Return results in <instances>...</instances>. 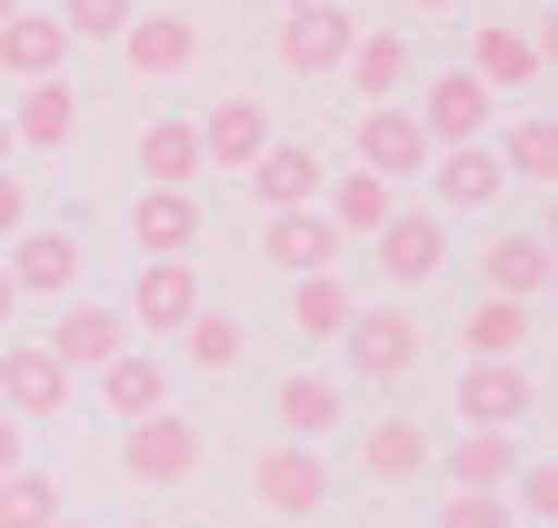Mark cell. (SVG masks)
I'll return each instance as SVG.
<instances>
[{
	"label": "cell",
	"mask_w": 558,
	"mask_h": 528,
	"mask_svg": "<svg viewBox=\"0 0 558 528\" xmlns=\"http://www.w3.org/2000/svg\"><path fill=\"white\" fill-rule=\"evenodd\" d=\"M0 270H11V290H21V299H70L90 259H81V230H21Z\"/></svg>",
	"instance_id": "cell-7"
},
{
	"label": "cell",
	"mask_w": 558,
	"mask_h": 528,
	"mask_svg": "<svg viewBox=\"0 0 558 528\" xmlns=\"http://www.w3.org/2000/svg\"><path fill=\"white\" fill-rule=\"evenodd\" d=\"M11 309H21V290H11V270H0V329H11Z\"/></svg>",
	"instance_id": "cell-40"
},
{
	"label": "cell",
	"mask_w": 558,
	"mask_h": 528,
	"mask_svg": "<svg viewBox=\"0 0 558 528\" xmlns=\"http://www.w3.org/2000/svg\"><path fill=\"white\" fill-rule=\"evenodd\" d=\"M349 40H360V21H349L339 0H290V30H279V60H290L300 81H339Z\"/></svg>",
	"instance_id": "cell-6"
},
{
	"label": "cell",
	"mask_w": 558,
	"mask_h": 528,
	"mask_svg": "<svg viewBox=\"0 0 558 528\" xmlns=\"http://www.w3.org/2000/svg\"><path fill=\"white\" fill-rule=\"evenodd\" d=\"M259 249H269V270H290V280H310V270H329V259H339V230L319 220V200H310V210H269Z\"/></svg>",
	"instance_id": "cell-19"
},
{
	"label": "cell",
	"mask_w": 558,
	"mask_h": 528,
	"mask_svg": "<svg viewBox=\"0 0 558 528\" xmlns=\"http://www.w3.org/2000/svg\"><path fill=\"white\" fill-rule=\"evenodd\" d=\"M349 309H360V290H349L339 270L290 280V329H300V340H339V329H349Z\"/></svg>",
	"instance_id": "cell-29"
},
{
	"label": "cell",
	"mask_w": 558,
	"mask_h": 528,
	"mask_svg": "<svg viewBox=\"0 0 558 528\" xmlns=\"http://www.w3.org/2000/svg\"><path fill=\"white\" fill-rule=\"evenodd\" d=\"M538 60H548V50H538L529 30H478V40H469V81H478V90H529Z\"/></svg>",
	"instance_id": "cell-26"
},
{
	"label": "cell",
	"mask_w": 558,
	"mask_h": 528,
	"mask_svg": "<svg viewBox=\"0 0 558 528\" xmlns=\"http://www.w3.org/2000/svg\"><path fill=\"white\" fill-rule=\"evenodd\" d=\"M250 189H259L269 210H310L319 189H329V170H319V150H310V140H269V150L250 160Z\"/></svg>",
	"instance_id": "cell-18"
},
{
	"label": "cell",
	"mask_w": 558,
	"mask_h": 528,
	"mask_svg": "<svg viewBox=\"0 0 558 528\" xmlns=\"http://www.w3.org/2000/svg\"><path fill=\"white\" fill-rule=\"evenodd\" d=\"M120 469H130L140 489H180V479H199V419H180V409L130 419V429H120Z\"/></svg>",
	"instance_id": "cell-1"
},
{
	"label": "cell",
	"mask_w": 558,
	"mask_h": 528,
	"mask_svg": "<svg viewBox=\"0 0 558 528\" xmlns=\"http://www.w3.org/2000/svg\"><path fill=\"white\" fill-rule=\"evenodd\" d=\"M529 329H538V319H529L519 299H478V309L459 319V340H469L478 359H519V349H529Z\"/></svg>",
	"instance_id": "cell-31"
},
{
	"label": "cell",
	"mask_w": 558,
	"mask_h": 528,
	"mask_svg": "<svg viewBox=\"0 0 558 528\" xmlns=\"http://www.w3.org/2000/svg\"><path fill=\"white\" fill-rule=\"evenodd\" d=\"M11 150H21V140H11V110H0V170H11Z\"/></svg>",
	"instance_id": "cell-41"
},
{
	"label": "cell",
	"mask_w": 558,
	"mask_h": 528,
	"mask_svg": "<svg viewBox=\"0 0 558 528\" xmlns=\"http://www.w3.org/2000/svg\"><path fill=\"white\" fill-rule=\"evenodd\" d=\"M519 429H459L449 449H429V469L449 479V489H469V499H499L509 479H519Z\"/></svg>",
	"instance_id": "cell-4"
},
{
	"label": "cell",
	"mask_w": 558,
	"mask_h": 528,
	"mask_svg": "<svg viewBox=\"0 0 558 528\" xmlns=\"http://www.w3.org/2000/svg\"><path fill=\"white\" fill-rule=\"evenodd\" d=\"M100 409H110V419H150V409H170V369H160L150 349H120V359L100 369Z\"/></svg>",
	"instance_id": "cell-22"
},
{
	"label": "cell",
	"mask_w": 558,
	"mask_h": 528,
	"mask_svg": "<svg viewBox=\"0 0 558 528\" xmlns=\"http://www.w3.org/2000/svg\"><path fill=\"white\" fill-rule=\"evenodd\" d=\"M0 528H60V479L50 469H11L0 479Z\"/></svg>",
	"instance_id": "cell-33"
},
{
	"label": "cell",
	"mask_w": 558,
	"mask_h": 528,
	"mask_svg": "<svg viewBox=\"0 0 558 528\" xmlns=\"http://www.w3.org/2000/svg\"><path fill=\"white\" fill-rule=\"evenodd\" d=\"M449 400H459V419H469V429H529V409H538V379H529L519 359H469Z\"/></svg>",
	"instance_id": "cell-2"
},
{
	"label": "cell",
	"mask_w": 558,
	"mask_h": 528,
	"mask_svg": "<svg viewBox=\"0 0 558 528\" xmlns=\"http://www.w3.org/2000/svg\"><path fill=\"white\" fill-rule=\"evenodd\" d=\"M339 340H349V379H409L418 369V319L409 309H349V329H339Z\"/></svg>",
	"instance_id": "cell-5"
},
{
	"label": "cell",
	"mask_w": 558,
	"mask_h": 528,
	"mask_svg": "<svg viewBox=\"0 0 558 528\" xmlns=\"http://www.w3.org/2000/svg\"><path fill=\"white\" fill-rule=\"evenodd\" d=\"M11 469H31V429H21L11 409H0V479H11Z\"/></svg>",
	"instance_id": "cell-39"
},
{
	"label": "cell",
	"mask_w": 558,
	"mask_h": 528,
	"mask_svg": "<svg viewBox=\"0 0 558 528\" xmlns=\"http://www.w3.org/2000/svg\"><path fill=\"white\" fill-rule=\"evenodd\" d=\"M360 469H369L379 489H399V479H429V429H409V419L360 429Z\"/></svg>",
	"instance_id": "cell-28"
},
{
	"label": "cell",
	"mask_w": 558,
	"mask_h": 528,
	"mask_svg": "<svg viewBox=\"0 0 558 528\" xmlns=\"http://www.w3.org/2000/svg\"><path fill=\"white\" fill-rule=\"evenodd\" d=\"M0 71H11L21 90H31V81H60V71H70V30H60L50 11H21V21H0Z\"/></svg>",
	"instance_id": "cell-20"
},
{
	"label": "cell",
	"mask_w": 558,
	"mask_h": 528,
	"mask_svg": "<svg viewBox=\"0 0 558 528\" xmlns=\"http://www.w3.org/2000/svg\"><path fill=\"white\" fill-rule=\"evenodd\" d=\"M21 11H31V0H0V21H21Z\"/></svg>",
	"instance_id": "cell-43"
},
{
	"label": "cell",
	"mask_w": 558,
	"mask_h": 528,
	"mask_svg": "<svg viewBox=\"0 0 558 528\" xmlns=\"http://www.w3.org/2000/svg\"><path fill=\"white\" fill-rule=\"evenodd\" d=\"M488 160H499V180H529V189H558V120H548V110L509 120V140L488 150Z\"/></svg>",
	"instance_id": "cell-25"
},
{
	"label": "cell",
	"mask_w": 558,
	"mask_h": 528,
	"mask_svg": "<svg viewBox=\"0 0 558 528\" xmlns=\"http://www.w3.org/2000/svg\"><path fill=\"white\" fill-rule=\"evenodd\" d=\"M60 369H110L120 349H130V319L110 309V299H70L60 309V329H50V340H40Z\"/></svg>",
	"instance_id": "cell-10"
},
{
	"label": "cell",
	"mask_w": 558,
	"mask_h": 528,
	"mask_svg": "<svg viewBox=\"0 0 558 528\" xmlns=\"http://www.w3.org/2000/svg\"><path fill=\"white\" fill-rule=\"evenodd\" d=\"M120 60H130V81H180L190 60H199V30L180 11H150V21L120 30Z\"/></svg>",
	"instance_id": "cell-15"
},
{
	"label": "cell",
	"mask_w": 558,
	"mask_h": 528,
	"mask_svg": "<svg viewBox=\"0 0 558 528\" xmlns=\"http://www.w3.org/2000/svg\"><path fill=\"white\" fill-rule=\"evenodd\" d=\"M418 130H429V150H478V130H488V90L469 71H439L429 100H418Z\"/></svg>",
	"instance_id": "cell-13"
},
{
	"label": "cell",
	"mask_w": 558,
	"mask_h": 528,
	"mask_svg": "<svg viewBox=\"0 0 558 528\" xmlns=\"http://www.w3.org/2000/svg\"><path fill=\"white\" fill-rule=\"evenodd\" d=\"M60 528H81V518H60Z\"/></svg>",
	"instance_id": "cell-45"
},
{
	"label": "cell",
	"mask_w": 558,
	"mask_h": 528,
	"mask_svg": "<svg viewBox=\"0 0 558 528\" xmlns=\"http://www.w3.org/2000/svg\"><path fill=\"white\" fill-rule=\"evenodd\" d=\"M429 528H519V518H509V499H469V489H449V508H439Z\"/></svg>",
	"instance_id": "cell-37"
},
{
	"label": "cell",
	"mask_w": 558,
	"mask_h": 528,
	"mask_svg": "<svg viewBox=\"0 0 558 528\" xmlns=\"http://www.w3.org/2000/svg\"><path fill=\"white\" fill-rule=\"evenodd\" d=\"M21 230H31V189L0 170V240H21Z\"/></svg>",
	"instance_id": "cell-38"
},
{
	"label": "cell",
	"mask_w": 558,
	"mask_h": 528,
	"mask_svg": "<svg viewBox=\"0 0 558 528\" xmlns=\"http://www.w3.org/2000/svg\"><path fill=\"white\" fill-rule=\"evenodd\" d=\"M250 489H259V508H269V518H319V508H329V458H319V449H300V439H279V449H259Z\"/></svg>",
	"instance_id": "cell-3"
},
{
	"label": "cell",
	"mask_w": 558,
	"mask_h": 528,
	"mask_svg": "<svg viewBox=\"0 0 558 528\" xmlns=\"http://www.w3.org/2000/svg\"><path fill=\"white\" fill-rule=\"evenodd\" d=\"M269 409H279V429H290L300 449H319V429H339V409H349V400H339V379H319V369H290Z\"/></svg>",
	"instance_id": "cell-23"
},
{
	"label": "cell",
	"mask_w": 558,
	"mask_h": 528,
	"mask_svg": "<svg viewBox=\"0 0 558 528\" xmlns=\"http://www.w3.org/2000/svg\"><path fill=\"white\" fill-rule=\"evenodd\" d=\"M130 240H140V259H190L199 249V200L190 189H140L130 200Z\"/></svg>",
	"instance_id": "cell-16"
},
{
	"label": "cell",
	"mask_w": 558,
	"mask_h": 528,
	"mask_svg": "<svg viewBox=\"0 0 558 528\" xmlns=\"http://www.w3.org/2000/svg\"><path fill=\"white\" fill-rule=\"evenodd\" d=\"M140 180L150 189H190L199 180V130L180 110H150V130H140Z\"/></svg>",
	"instance_id": "cell-21"
},
{
	"label": "cell",
	"mask_w": 558,
	"mask_h": 528,
	"mask_svg": "<svg viewBox=\"0 0 558 528\" xmlns=\"http://www.w3.org/2000/svg\"><path fill=\"white\" fill-rule=\"evenodd\" d=\"M360 170L369 180H418L429 170V130H418V110H360Z\"/></svg>",
	"instance_id": "cell-12"
},
{
	"label": "cell",
	"mask_w": 558,
	"mask_h": 528,
	"mask_svg": "<svg viewBox=\"0 0 558 528\" xmlns=\"http://www.w3.org/2000/svg\"><path fill=\"white\" fill-rule=\"evenodd\" d=\"M429 189H439L449 210H488L509 180H499V160H488V150H429Z\"/></svg>",
	"instance_id": "cell-30"
},
{
	"label": "cell",
	"mask_w": 558,
	"mask_h": 528,
	"mask_svg": "<svg viewBox=\"0 0 558 528\" xmlns=\"http://www.w3.org/2000/svg\"><path fill=\"white\" fill-rule=\"evenodd\" d=\"M130 528H160V518H130Z\"/></svg>",
	"instance_id": "cell-44"
},
{
	"label": "cell",
	"mask_w": 558,
	"mask_h": 528,
	"mask_svg": "<svg viewBox=\"0 0 558 528\" xmlns=\"http://www.w3.org/2000/svg\"><path fill=\"white\" fill-rule=\"evenodd\" d=\"M0 409H11L21 429H31V419H60V409H70V369H60L40 340H31V349H0Z\"/></svg>",
	"instance_id": "cell-11"
},
{
	"label": "cell",
	"mask_w": 558,
	"mask_h": 528,
	"mask_svg": "<svg viewBox=\"0 0 558 528\" xmlns=\"http://www.w3.org/2000/svg\"><path fill=\"white\" fill-rule=\"evenodd\" d=\"M389 210H399V200H389V180L349 170V180H329V210H319V220H329L339 240H349V230H369V240H379V220H389Z\"/></svg>",
	"instance_id": "cell-32"
},
{
	"label": "cell",
	"mask_w": 558,
	"mask_h": 528,
	"mask_svg": "<svg viewBox=\"0 0 558 528\" xmlns=\"http://www.w3.org/2000/svg\"><path fill=\"white\" fill-rule=\"evenodd\" d=\"M190 130H199V170H209V160H220V170H250V160L269 150V110H259V100H209Z\"/></svg>",
	"instance_id": "cell-14"
},
{
	"label": "cell",
	"mask_w": 558,
	"mask_h": 528,
	"mask_svg": "<svg viewBox=\"0 0 558 528\" xmlns=\"http://www.w3.org/2000/svg\"><path fill=\"white\" fill-rule=\"evenodd\" d=\"M409 11H459V0H409Z\"/></svg>",
	"instance_id": "cell-42"
},
{
	"label": "cell",
	"mask_w": 558,
	"mask_h": 528,
	"mask_svg": "<svg viewBox=\"0 0 558 528\" xmlns=\"http://www.w3.org/2000/svg\"><path fill=\"white\" fill-rule=\"evenodd\" d=\"M180 340H190V359H199V369H240V359H250V329H240L230 309H199Z\"/></svg>",
	"instance_id": "cell-34"
},
{
	"label": "cell",
	"mask_w": 558,
	"mask_h": 528,
	"mask_svg": "<svg viewBox=\"0 0 558 528\" xmlns=\"http://www.w3.org/2000/svg\"><path fill=\"white\" fill-rule=\"evenodd\" d=\"M379 270H389L399 290L439 280V270H449V220H439V210H389V220H379Z\"/></svg>",
	"instance_id": "cell-9"
},
{
	"label": "cell",
	"mask_w": 558,
	"mask_h": 528,
	"mask_svg": "<svg viewBox=\"0 0 558 528\" xmlns=\"http://www.w3.org/2000/svg\"><path fill=\"white\" fill-rule=\"evenodd\" d=\"M50 21L70 30V50H81V40H120V30L140 21V0H60Z\"/></svg>",
	"instance_id": "cell-35"
},
{
	"label": "cell",
	"mask_w": 558,
	"mask_h": 528,
	"mask_svg": "<svg viewBox=\"0 0 558 528\" xmlns=\"http://www.w3.org/2000/svg\"><path fill=\"white\" fill-rule=\"evenodd\" d=\"M339 71H349V90H360L369 110H389V100L409 90V71H418V50H409L399 30H360V40H349V60H339Z\"/></svg>",
	"instance_id": "cell-17"
},
{
	"label": "cell",
	"mask_w": 558,
	"mask_h": 528,
	"mask_svg": "<svg viewBox=\"0 0 558 528\" xmlns=\"http://www.w3.org/2000/svg\"><path fill=\"white\" fill-rule=\"evenodd\" d=\"M130 329H150V340H170V329L199 319V270L190 259H140V280H130Z\"/></svg>",
	"instance_id": "cell-8"
},
{
	"label": "cell",
	"mask_w": 558,
	"mask_h": 528,
	"mask_svg": "<svg viewBox=\"0 0 558 528\" xmlns=\"http://www.w3.org/2000/svg\"><path fill=\"white\" fill-rule=\"evenodd\" d=\"M70 130H81V90H70V81H31L21 110H11V140L21 150H60Z\"/></svg>",
	"instance_id": "cell-24"
},
{
	"label": "cell",
	"mask_w": 558,
	"mask_h": 528,
	"mask_svg": "<svg viewBox=\"0 0 558 528\" xmlns=\"http://www.w3.org/2000/svg\"><path fill=\"white\" fill-rule=\"evenodd\" d=\"M548 270H558L548 240H538V230H509L499 249H488V299H519V309H529V299L548 290Z\"/></svg>",
	"instance_id": "cell-27"
},
{
	"label": "cell",
	"mask_w": 558,
	"mask_h": 528,
	"mask_svg": "<svg viewBox=\"0 0 558 528\" xmlns=\"http://www.w3.org/2000/svg\"><path fill=\"white\" fill-rule=\"evenodd\" d=\"M499 499H509V518H548L558 528V458H519V479Z\"/></svg>",
	"instance_id": "cell-36"
}]
</instances>
